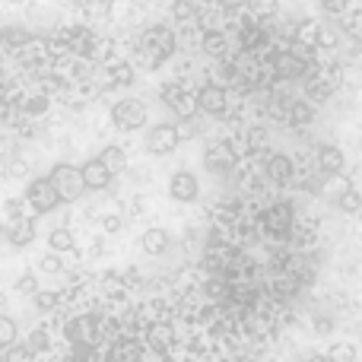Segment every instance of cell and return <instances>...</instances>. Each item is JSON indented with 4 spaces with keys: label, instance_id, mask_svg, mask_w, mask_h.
I'll return each instance as SVG.
<instances>
[{
    "label": "cell",
    "instance_id": "obj_3",
    "mask_svg": "<svg viewBox=\"0 0 362 362\" xmlns=\"http://www.w3.org/2000/svg\"><path fill=\"white\" fill-rule=\"evenodd\" d=\"M25 204H29L32 213H51L57 204H61V197H57L54 185H51L48 178H32L29 187H25Z\"/></svg>",
    "mask_w": 362,
    "mask_h": 362
},
{
    "label": "cell",
    "instance_id": "obj_18",
    "mask_svg": "<svg viewBox=\"0 0 362 362\" xmlns=\"http://www.w3.org/2000/svg\"><path fill=\"white\" fill-rule=\"evenodd\" d=\"M74 245H76V238H74V232H70L67 226H57V229H51V235H48V248L54 251V255L74 251Z\"/></svg>",
    "mask_w": 362,
    "mask_h": 362
},
{
    "label": "cell",
    "instance_id": "obj_26",
    "mask_svg": "<svg viewBox=\"0 0 362 362\" xmlns=\"http://www.w3.org/2000/svg\"><path fill=\"white\" fill-rule=\"evenodd\" d=\"M48 346H51V340H48V331H45V327L32 331L29 340H25V350H29V353H45Z\"/></svg>",
    "mask_w": 362,
    "mask_h": 362
},
{
    "label": "cell",
    "instance_id": "obj_17",
    "mask_svg": "<svg viewBox=\"0 0 362 362\" xmlns=\"http://www.w3.org/2000/svg\"><path fill=\"white\" fill-rule=\"evenodd\" d=\"M276 74L280 76H286V80H293V76H302L305 74V64L299 61L296 54H289V51H283V54H276Z\"/></svg>",
    "mask_w": 362,
    "mask_h": 362
},
{
    "label": "cell",
    "instance_id": "obj_5",
    "mask_svg": "<svg viewBox=\"0 0 362 362\" xmlns=\"http://www.w3.org/2000/svg\"><path fill=\"white\" fill-rule=\"evenodd\" d=\"M181 144V134L175 124H156L150 131V137H146V150L156 153V156H169V153H175Z\"/></svg>",
    "mask_w": 362,
    "mask_h": 362
},
{
    "label": "cell",
    "instance_id": "obj_21",
    "mask_svg": "<svg viewBox=\"0 0 362 362\" xmlns=\"http://www.w3.org/2000/svg\"><path fill=\"white\" fill-rule=\"evenodd\" d=\"M169 108L178 115V118H185V121L194 118V112H197V95H191V93H185V89H181L175 99L169 102Z\"/></svg>",
    "mask_w": 362,
    "mask_h": 362
},
{
    "label": "cell",
    "instance_id": "obj_14",
    "mask_svg": "<svg viewBox=\"0 0 362 362\" xmlns=\"http://www.w3.org/2000/svg\"><path fill=\"white\" fill-rule=\"evenodd\" d=\"M140 248H144L146 255H165V248H169L165 229H146L144 235H140Z\"/></svg>",
    "mask_w": 362,
    "mask_h": 362
},
{
    "label": "cell",
    "instance_id": "obj_23",
    "mask_svg": "<svg viewBox=\"0 0 362 362\" xmlns=\"http://www.w3.org/2000/svg\"><path fill=\"white\" fill-rule=\"evenodd\" d=\"M356 356H359V350H356V344H350V340L334 344L331 353H327V359L331 362H356Z\"/></svg>",
    "mask_w": 362,
    "mask_h": 362
},
{
    "label": "cell",
    "instance_id": "obj_8",
    "mask_svg": "<svg viewBox=\"0 0 362 362\" xmlns=\"http://www.w3.org/2000/svg\"><path fill=\"white\" fill-rule=\"evenodd\" d=\"M197 191H200V185H197V178L191 175V172H175L169 181V194L175 200H181V204H191V200H197Z\"/></svg>",
    "mask_w": 362,
    "mask_h": 362
},
{
    "label": "cell",
    "instance_id": "obj_24",
    "mask_svg": "<svg viewBox=\"0 0 362 362\" xmlns=\"http://www.w3.org/2000/svg\"><path fill=\"white\" fill-rule=\"evenodd\" d=\"M337 206L344 213H359L362 210V194L356 191V187H346V191L337 194Z\"/></svg>",
    "mask_w": 362,
    "mask_h": 362
},
{
    "label": "cell",
    "instance_id": "obj_30",
    "mask_svg": "<svg viewBox=\"0 0 362 362\" xmlns=\"http://www.w3.org/2000/svg\"><path fill=\"white\" fill-rule=\"evenodd\" d=\"M223 48H226V38L219 35V32H206V35H204V51H206V54L219 57V54H223Z\"/></svg>",
    "mask_w": 362,
    "mask_h": 362
},
{
    "label": "cell",
    "instance_id": "obj_12",
    "mask_svg": "<svg viewBox=\"0 0 362 362\" xmlns=\"http://www.w3.org/2000/svg\"><path fill=\"white\" fill-rule=\"evenodd\" d=\"M204 165L210 172H229L232 165H235V153H232L229 146H210L204 156Z\"/></svg>",
    "mask_w": 362,
    "mask_h": 362
},
{
    "label": "cell",
    "instance_id": "obj_45",
    "mask_svg": "<svg viewBox=\"0 0 362 362\" xmlns=\"http://www.w3.org/2000/svg\"><path fill=\"white\" fill-rule=\"evenodd\" d=\"M67 362H83V359H67Z\"/></svg>",
    "mask_w": 362,
    "mask_h": 362
},
{
    "label": "cell",
    "instance_id": "obj_38",
    "mask_svg": "<svg viewBox=\"0 0 362 362\" xmlns=\"http://www.w3.org/2000/svg\"><path fill=\"white\" fill-rule=\"evenodd\" d=\"M346 4H350V0H321V6H325L327 13H344Z\"/></svg>",
    "mask_w": 362,
    "mask_h": 362
},
{
    "label": "cell",
    "instance_id": "obj_39",
    "mask_svg": "<svg viewBox=\"0 0 362 362\" xmlns=\"http://www.w3.org/2000/svg\"><path fill=\"white\" fill-rule=\"evenodd\" d=\"M178 93H181V86H178V83H169V86H163V102H165V105H169V102L175 99Z\"/></svg>",
    "mask_w": 362,
    "mask_h": 362
},
{
    "label": "cell",
    "instance_id": "obj_40",
    "mask_svg": "<svg viewBox=\"0 0 362 362\" xmlns=\"http://www.w3.org/2000/svg\"><path fill=\"white\" fill-rule=\"evenodd\" d=\"M318 45H325V48H334V45H337V35H334V32H318Z\"/></svg>",
    "mask_w": 362,
    "mask_h": 362
},
{
    "label": "cell",
    "instance_id": "obj_25",
    "mask_svg": "<svg viewBox=\"0 0 362 362\" xmlns=\"http://www.w3.org/2000/svg\"><path fill=\"white\" fill-rule=\"evenodd\" d=\"M13 340H16V321L0 315V350H10Z\"/></svg>",
    "mask_w": 362,
    "mask_h": 362
},
{
    "label": "cell",
    "instance_id": "obj_36",
    "mask_svg": "<svg viewBox=\"0 0 362 362\" xmlns=\"http://www.w3.org/2000/svg\"><path fill=\"white\" fill-rule=\"evenodd\" d=\"M4 362H32V353L25 350V346H10V350H6V356H4Z\"/></svg>",
    "mask_w": 362,
    "mask_h": 362
},
{
    "label": "cell",
    "instance_id": "obj_44",
    "mask_svg": "<svg viewBox=\"0 0 362 362\" xmlns=\"http://www.w3.org/2000/svg\"><path fill=\"white\" fill-rule=\"evenodd\" d=\"M4 232H6V226H4V223H0V235H4Z\"/></svg>",
    "mask_w": 362,
    "mask_h": 362
},
{
    "label": "cell",
    "instance_id": "obj_9",
    "mask_svg": "<svg viewBox=\"0 0 362 362\" xmlns=\"http://www.w3.org/2000/svg\"><path fill=\"white\" fill-rule=\"evenodd\" d=\"M172 344H175V327H172V325L156 321V325L146 327V346H150L153 353H165Z\"/></svg>",
    "mask_w": 362,
    "mask_h": 362
},
{
    "label": "cell",
    "instance_id": "obj_37",
    "mask_svg": "<svg viewBox=\"0 0 362 362\" xmlns=\"http://www.w3.org/2000/svg\"><path fill=\"white\" fill-rule=\"evenodd\" d=\"M4 210H6V216H10V219H23V200L10 197V200L4 204Z\"/></svg>",
    "mask_w": 362,
    "mask_h": 362
},
{
    "label": "cell",
    "instance_id": "obj_32",
    "mask_svg": "<svg viewBox=\"0 0 362 362\" xmlns=\"http://www.w3.org/2000/svg\"><path fill=\"white\" fill-rule=\"evenodd\" d=\"M16 293L35 296V293H38V276H35V274H23V276L16 280Z\"/></svg>",
    "mask_w": 362,
    "mask_h": 362
},
{
    "label": "cell",
    "instance_id": "obj_43",
    "mask_svg": "<svg viewBox=\"0 0 362 362\" xmlns=\"http://www.w3.org/2000/svg\"><path fill=\"white\" fill-rule=\"evenodd\" d=\"M305 362H331V359H327V353H315V356H308Z\"/></svg>",
    "mask_w": 362,
    "mask_h": 362
},
{
    "label": "cell",
    "instance_id": "obj_10",
    "mask_svg": "<svg viewBox=\"0 0 362 362\" xmlns=\"http://www.w3.org/2000/svg\"><path fill=\"white\" fill-rule=\"evenodd\" d=\"M6 238H10V245L13 248H25V245H32V238H35V223L32 219H13L10 226H6V232H4Z\"/></svg>",
    "mask_w": 362,
    "mask_h": 362
},
{
    "label": "cell",
    "instance_id": "obj_15",
    "mask_svg": "<svg viewBox=\"0 0 362 362\" xmlns=\"http://www.w3.org/2000/svg\"><path fill=\"white\" fill-rule=\"evenodd\" d=\"M267 178L270 181H289L293 178V159L283 156V153H274L267 159Z\"/></svg>",
    "mask_w": 362,
    "mask_h": 362
},
{
    "label": "cell",
    "instance_id": "obj_35",
    "mask_svg": "<svg viewBox=\"0 0 362 362\" xmlns=\"http://www.w3.org/2000/svg\"><path fill=\"white\" fill-rule=\"evenodd\" d=\"M25 112L29 115H45L48 112V95H32V99L25 102Z\"/></svg>",
    "mask_w": 362,
    "mask_h": 362
},
{
    "label": "cell",
    "instance_id": "obj_42",
    "mask_svg": "<svg viewBox=\"0 0 362 362\" xmlns=\"http://www.w3.org/2000/svg\"><path fill=\"white\" fill-rule=\"evenodd\" d=\"M105 229H108V232H118V229H121V219H118V216H108V219H105Z\"/></svg>",
    "mask_w": 362,
    "mask_h": 362
},
{
    "label": "cell",
    "instance_id": "obj_28",
    "mask_svg": "<svg viewBox=\"0 0 362 362\" xmlns=\"http://www.w3.org/2000/svg\"><path fill=\"white\" fill-rule=\"evenodd\" d=\"M315 115V108L308 105V102H293V108H289V121L293 124H308Z\"/></svg>",
    "mask_w": 362,
    "mask_h": 362
},
{
    "label": "cell",
    "instance_id": "obj_19",
    "mask_svg": "<svg viewBox=\"0 0 362 362\" xmlns=\"http://www.w3.org/2000/svg\"><path fill=\"white\" fill-rule=\"evenodd\" d=\"M99 163L105 165L112 175H118V172L127 169V156H124V150H121V146H105V150H102V156H99Z\"/></svg>",
    "mask_w": 362,
    "mask_h": 362
},
{
    "label": "cell",
    "instance_id": "obj_46",
    "mask_svg": "<svg viewBox=\"0 0 362 362\" xmlns=\"http://www.w3.org/2000/svg\"><path fill=\"white\" fill-rule=\"evenodd\" d=\"M10 4H16V0H10Z\"/></svg>",
    "mask_w": 362,
    "mask_h": 362
},
{
    "label": "cell",
    "instance_id": "obj_34",
    "mask_svg": "<svg viewBox=\"0 0 362 362\" xmlns=\"http://www.w3.org/2000/svg\"><path fill=\"white\" fill-rule=\"evenodd\" d=\"M248 10L255 16H270L276 10V0H248Z\"/></svg>",
    "mask_w": 362,
    "mask_h": 362
},
{
    "label": "cell",
    "instance_id": "obj_2",
    "mask_svg": "<svg viewBox=\"0 0 362 362\" xmlns=\"http://www.w3.org/2000/svg\"><path fill=\"white\" fill-rule=\"evenodd\" d=\"M144 54H150V64H159L175 51V32L165 29V25H150L144 32Z\"/></svg>",
    "mask_w": 362,
    "mask_h": 362
},
{
    "label": "cell",
    "instance_id": "obj_29",
    "mask_svg": "<svg viewBox=\"0 0 362 362\" xmlns=\"http://www.w3.org/2000/svg\"><path fill=\"white\" fill-rule=\"evenodd\" d=\"M35 305L42 308V312H51V308L61 305V293H54V289H38V293H35Z\"/></svg>",
    "mask_w": 362,
    "mask_h": 362
},
{
    "label": "cell",
    "instance_id": "obj_11",
    "mask_svg": "<svg viewBox=\"0 0 362 362\" xmlns=\"http://www.w3.org/2000/svg\"><path fill=\"white\" fill-rule=\"evenodd\" d=\"M318 169L325 172V175H340V172H344V150L325 144L318 150Z\"/></svg>",
    "mask_w": 362,
    "mask_h": 362
},
{
    "label": "cell",
    "instance_id": "obj_1",
    "mask_svg": "<svg viewBox=\"0 0 362 362\" xmlns=\"http://www.w3.org/2000/svg\"><path fill=\"white\" fill-rule=\"evenodd\" d=\"M48 181L54 185V191H57V197H61V200H80L83 191H86L80 169H76V165H70V163H57L54 169H51Z\"/></svg>",
    "mask_w": 362,
    "mask_h": 362
},
{
    "label": "cell",
    "instance_id": "obj_16",
    "mask_svg": "<svg viewBox=\"0 0 362 362\" xmlns=\"http://www.w3.org/2000/svg\"><path fill=\"white\" fill-rule=\"evenodd\" d=\"M140 353H144V346H140L137 340H121V344H115V350L108 353V362H140Z\"/></svg>",
    "mask_w": 362,
    "mask_h": 362
},
{
    "label": "cell",
    "instance_id": "obj_13",
    "mask_svg": "<svg viewBox=\"0 0 362 362\" xmlns=\"http://www.w3.org/2000/svg\"><path fill=\"white\" fill-rule=\"evenodd\" d=\"M289 226H293V206H289V204L270 206V210H267V229L280 235V232H286Z\"/></svg>",
    "mask_w": 362,
    "mask_h": 362
},
{
    "label": "cell",
    "instance_id": "obj_41",
    "mask_svg": "<svg viewBox=\"0 0 362 362\" xmlns=\"http://www.w3.org/2000/svg\"><path fill=\"white\" fill-rule=\"evenodd\" d=\"M108 4H112V0H86V6H89V10H95V13L108 10Z\"/></svg>",
    "mask_w": 362,
    "mask_h": 362
},
{
    "label": "cell",
    "instance_id": "obj_7",
    "mask_svg": "<svg viewBox=\"0 0 362 362\" xmlns=\"http://www.w3.org/2000/svg\"><path fill=\"white\" fill-rule=\"evenodd\" d=\"M80 175H83V185H86V191H105L108 185H112V172L105 169V165L99 163V159H89V163L80 165Z\"/></svg>",
    "mask_w": 362,
    "mask_h": 362
},
{
    "label": "cell",
    "instance_id": "obj_31",
    "mask_svg": "<svg viewBox=\"0 0 362 362\" xmlns=\"http://www.w3.org/2000/svg\"><path fill=\"white\" fill-rule=\"evenodd\" d=\"M267 146V127H251L248 131V150H264Z\"/></svg>",
    "mask_w": 362,
    "mask_h": 362
},
{
    "label": "cell",
    "instance_id": "obj_27",
    "mask_svg": "<svg viewBox=\"0 0 362 362\" xmlns=\"http://www.w3.org/2000/svg\"><path fill=\"white\" fill-rule=\"evenodd\" d=\"M172 16H175L178 23H191V19L197 16V6H194V0H175V4H172Z\"/></svg>",
    "mask_w": 362,
    "mask_h": 362
},
{
    "label": "cell",
    "instance_id": "obj_33",
    "mask_svg": "<svg viewBox=\"0 0 362 362\" xmlns=\"http://www.w3.org/2000/svg\"><path fill=\"white\" fill-rule=\"evenodd\" d=\"M38 267H42L45 274H61V270H64V261H61V255H54V251H51V255H45L42 261H38Z\"/></svg>",
    "mask_w": 362,
    "mask_h": 362
},
{
    "label": "cell",
    "instance_id": "obj_20",
    "mask_svg": "<svg viewBox=\"0 0 362 362\" xmlns=\"http://www.w3.org/2000/svg\"><path fill=\"white\" fill-rule=\"evenodd\" d=\"M67 337L74 340V344H93V337H95V325L89 318H76L74 325L67 327Z\"/></svg>",
    "mask_w": 362,
    "mask_h": 362
},
{
    "label": "cell",
    "instance_id": "obj_6",
    "mask_svg": "<svg viewBox=\"0 0 362 362\" xmlns=\"http://www.w3.org/2000/svg\"><path fill=\"white\" fill-rule=\"evenodd\" d=\"M197 108L206 115H213V118L223 115L226 112V89L216 86V83H206V86L197 93Z\"/></svg>",
    "mask_w": 362,
    "mask_h": 362
},
{
    "label": "cell",
    "instance_id": "obj_4",
    "mask_svg": "<svg viewBox=\"0 0 362 362\" xmlns=\"http://www.w3.org/2000/svg\"><path fill=\"white\" fill-rule=\"evenodd\" d=\"M112 121L118 131H137V127L146 124V105L137 99H121L112 108Z\"/></svg>",
    "mask_w": 362,
    "mask_h": 362
},
{
    "label": "cell",
    "instance_id": "obj_22",
    "mask_svg": "<svg viewBox=\"0 0 362 362\" xmlns=\"http://www.w3.org/2000/svg\"><path fill=\"white\" fill-rule=\"evenodd\" d=\"M318 32H321V25L315 23V19H305V23H299L296 25V42L299 45H305V48H315V45H318Z\"/></svg>",
    "mask_w": 362,
    "mask_h": 362
}]
</instances>
